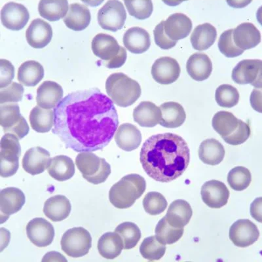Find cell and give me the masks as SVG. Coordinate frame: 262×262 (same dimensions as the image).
Here are the masks:
<instances>
[{
  "instance_id": "cell-1",
  "label": "cell",
  "mask_w": 262,
  "mask_h": 262,
  "mask_svg": "<svg viewBox=\"0 0 262 262\" xmlns=\"http://www.w3.org/2000/svg\"><path fill=\"white\" fill-rule=\"evenodd\" d=\"M54 111L53 134L76 152L102 150L118 130L114 103L97 88L70 93Z\"/></svg>"
},
{
  "instance_id": "cell-2",
  "label": "cell",
  "mask_w": 262,
  "mask_h": 262,
  "mask_svg": "<svg viewBox=\"0 0 262 262\" xmlns=\"http://www.w3.org/2000/svg\"><path fill=\"white\" fill-rule=\"evenodd\" d=\"M190 151L180 136L164 133L151 136L140 151V162L152 179L170 182L181 176L188 167Z\"/></svg>"
},
{
  "instance_id": "cell-3",
  "label": "cell",
  "mask_w": 262,
  "mask_h": 262,
  "mask_svg": "<svg viewBox=\"0 0 262 262\" xmlns=\"http://www.w3.org/2000/svg\"><path fill=\"white\" fill-rule=\"evenodd\" d=\"M146 188V182L143 177L139 174H128L112 187L109 200L118 209H128L142 195Z\"/></svg>"
},
{
  "instance_id": "cell-4",
  "label": "cell",
  "mask_w": 262,
  "mask_h": 262,
  "mask_svg": "<svg viewBox=\"0 0 262 262\" xmlns=\"http://www.w3.org/2000/svg\"><path fill=\"white\" fill-rule=\"evenodd\" d=\"M106 90L114 104L123 107L134 104L142 93L139 83L123 73L111 75L106 80Z\"/></svg>"
},
{
  "instance_id": "cell-5",
  "label": "cell",
  "mask_w": 262,
  "mask_h": 262,
  "mask_svg": "<svg viewBox=\"0 0 262 262\" xmlns=\"http://www.w3.org/2000/svg\"><path fill=\"white\" fill-rule=\"evenodd\" d=\"M18 137L6 133L0 143V175L8 178L15 174L19 167L21 147Z\"/></svg>"
},
{
  "instance_id": "cell-6",
  "label": "cell",
  "mask_w": 262,
  "mask_h": 262,
  "mask_svg": "<svg viewBox=\"0 0 262 262\" xmlns=\"http://www.w3.org/2000/svg\"><path fill=\"white\" fill-rule=\"evenodd\" d=\"M62 250L73 258H79L88 254L92 246V238L86 229L79 227L69 229L63 235Z\"/></svg>"
},
{
  "instance_id": "cell-7",
  "label": "cell",
  "mask_w": 262,
  "mask_h": 262,
  "mask_svg": "<svg viewBox=\"0 0 262 262\" xmlns=\"http://www.w3.org/2000/svg\"><path fill=\"white\" fill-rule=\"evenodd\" d=\"M127 19L125 7L118 0H109L98 13V22L102 29L116 32L121 30Z\"/></svg>"
},
{
  "instance_id": "cell-8",
  "label": "cell",
  "mask_w": 262,
  "mask_h": 262,
  "mask_svg": "<svg viewBox=\"0 0 262 262\" xmlns=\"http://www.w3.org/2000/svg\"><path fill=\"white\" fill-rule=\"evenodd\" d=\"M232 79L240 85L250 84L256 89H262V60H243L238 63L232 72Z\"/></svg>"
},
{
  "instance_id": "cell-9",
  "label": "cell",
  "mask_w": 262,
  "mask_h": 262,
  "mask_svg": "<svg viewBox=\"0 0 262 262\" xmlns=\"http://www.w3.org/2000/svg\"><path fill=\"white\" fill-rule=\"evenodd\" d=\"M259 236L258 228L249 220H238L229 229V238L238 247L245 248L253 245Z\"/></svg>"
},
{
  "instance_id": "cell-10",
  "label": "cell",
  "mask_w": 262,
  "mask_h": 262,
  "mask_svg": "<svg viewBox=\"0 0 262 262\" xmlns=\"http://www.w3.org/2000/svg\"><path fill=\"white\" fill-rule=\"evenodd\" d=\"M29 11L23 4L9 2L2 9V25L9 30L18 31L23 29L29 22Z\"/></svg>"
},
{
  "instance_id": "cell-11",
  "label": "cell",
  "mask_w": 262,
  "mask_h": 262,
  "mask_svg": "<svg viewBox=\"0 0 262 262\" xmlns=\"http://www.w3.org/2000/svg\"><path fill=\"white\" fill-rule=\"evenodd\" d=\"M28 237L33 244L38 247H48L55 237V229L52 224L42 217H36L27 226Z\"/></svg>"
},
{
  "instance_id": "cell-12",
  "label": "cell",
  "mask_w": 262,
  "mask_h": 262,
  "mask_svg": "<svg viewBox=\"0 0 262 262\" xmlns=\"http://www.w3.org/2000/svg\"><path fill=\"white\" fill-rule=\"evenodd\" d=\"M180 67L176 59L169 57L158 58L151 68L152 77L162 85H169L176 81L180 75Z\"/></svg>"
},
{
  "instance_id": "cell-13",
  "label": "cell",
  "mask_w": 262,
  "mask_h": 262,
  "mask_svg": "<svg viewBox=\"0 0 262 262\" xmlns=\"http://www.w3.org/2000/svg\"><path fill=\"white\" fill-rule=\"evenodd\" d=\"M201 193L203 202L212 209H221L228 203L229 198L225 184L215 180L205 182Z\"/></svg>"
},
{
  "instance_id": "cell-14",
  "label": "cell",
  "mask_w": 262,
  "mask_h": 262,
  "mask_svg": "<svg viewBox=\"0 0 262 262\" xmlns=\"http://www.w3.org/2000/svg\"><path fill=\"white\" fill-rule=\"evenodd\" d=\"M25 201V194L19 189L11 187L2 189L0 191L1 224L6 222L10 215L19 211Z\"/></svg>"
},
{
  "instance_id": "cell-15",
  "label": "cell",
  "mask_w": 262,
  "mask_h": 262,
  "mask_svg": "<svg viewBox=\"0 0 262 262\" xmlns=\"http://www.w3.org/2000/svg\"><path fill=\"white\" fill-rule=\"evenodd\" d=\"M50 154L41 147H32L26 152L23 160V167L30 174L43 173L50 165Z\"/></svg>"
},
{
  "instance_id": "cell-16",
  "label": "cell",
  "mask_w": 262,
  "mask_h": 262,
  "mask_svg": "<svg viewBox=\"0 0 262 262\" xmlns=\"http://www.w3.org/2000/svg\"><path fill=\"white\" fill-rule=\"evenodd\" d=\"M192 21L183 13H174L164 21V30L170 39L179 41L188 37L192 30Z\"/></svg>"
},
{
  "instance_id": "cell-17",
  "label": "cell",
  "mask_w": 262,
  "mask_h": 262,
  "mask_svg": "<svg viewBox=\"0 0 262 262\" xmlns=\"http://www.w3.org/2000/svg\"><path fill=\"white\" fill-rule=\"evenodd\" d=\"M53 37L51 25L40 18L32 21L26 32V37L30 46L42 49L48 45Z\"/></svg>"
},
{
  "instance_id": "cell-18",
  "label": "cell",
  "mask_w": 262,
  "mask_h": 262,
  "mask_svg": "<svg viewBox=\"0 0 262 262\" xmlns=\"http://www.w3.org/2000/svg\"><path fill=\"white\" fill-rule=\"evenodd\" d=\"M62 86L51 81H44L37 90L36 102L39 106L45 109H53L63 98Z\"/></svg>"
},
{
  "instance_id": "cell-19",
  "label": "cell",
  "mask_w": 262,
  "mask_h": 262,
  "mask_svg": "<svg viewBox=\"0 0 262 262\" xmlns=\"http://www.w3.org/2000/svg\"><path fill=\"white\" fill-rule=\"evenodd\" d=\"M234 43L238 48L248 50L254 48L261 42V33L250 23H242L233 29Z\"/></svg>"
},
{
  "instance_id": "cell-20",
  "label": "cell",
  "mask_w": 262,
  "mask_h": 262,
  "mask_svg": "<svg viewBox=\"0 0 262 262\" xmlns=\"http://www.w3.org/2000/svg\"><path fill=\"white\" fill-rule=\"evenodd\" d=\"M121 46L111 35L98 34L92 41V50L101 61H109L118 55Z\"/></svg>"
},
{
  "instance_id": "cell-21",
  "label": "cell",
  "mask_w": 262,
  "mask_h": 262,
  "mask_svg": "<svg viewBox=\"0 0 262 262\" xmlns=\"http://www.w3.org/2000/svg\"><path fill=\"white\" fill-rule=\"evenodd\" d=\"M133 118L136 123L143 127H154L160 123L162 112L160 107L148 101L140 102L133 112Z\"/></svg>"
},
{
  "instance_id": "cell-22",
  "label": "cell",
  "mask_w": 262,
  "mask_h": 262,
  "mask_svg": "<svg viewBox=\"0 0 262 262\" xmlns=\"http://www.w3.org/2000/svg\"><path fill=\"white\" fill-rule=\"evenodd\" d=\"M115 140L119 148L126 151L135 150L142 142V135L136 126L123 123L119 126L115 136Z\"/></svg>"
},
{
  "instance_id": "cell-23",
  "label": "cell",
  "mask_w": 262,
  "mask_h": 262,
  "mask_svg": "<svg viewBox=\"0 0 262 262\" xmlns=\"http://www.w3.org/2000/svg\"><path fill=\"white\" fill-rule=\"evenodd\" d=\"M187 72L196 81H203L209 78L212 71V63L206 54L196 53L188 58Z\"/></svg>"
},
{
  "instance_id": "cell-24",
  "label": "cell",
  "mask_w": 262,
  "mask_h": 262,
  "mask_svg": "<svg viewBox=\"0 0 262 262\" xmlns=\"http://www.w3.org/2000/svg\"><path fill=\"white\" fill-rule=\"evenodd\" d=\"M123 44L131 53H144L150 48V36L146 30L142 28H130L124 34Z\"/></svg>"
},
{
  "instance_id": "cell-25",
  "label": "cell",
  "mask_w": 262,
  "mask_h": 262,
  "mask_svg": "<svg viewBox=\"0 0 262 262\" xmlns=\"http://www.w3.org/2000/svg\"><path fill=\"white\" fill-rule=\"evenodd\" d=\"M91 19V13L88 7L76 3L70 5L64 22L69 29L74 31H82L90 25Z\"/></svg>"
},
{
  "instance_id": "cell-26",
  "label": "cell",
  "mask_w": 262,
  "mask_h": 262,
  "mask_svg": "<svg viewBox=\"0 0 262 262\" xmlns=\"http://www.w3.org/2000/svg\"><path fill=\"white\" fill-rule=\"evenodd\" d=\"M192 214L190 205L186 201L179 200L170 204L165 217L170 226L184 228L190 221Z\"/></svg>"
},
{
  "instance_id": "cell-27",
  "label": "cell",
  "mask_w": 262,
  "mask_h": 262,
  "mask_svg": "<svg viewBox=\"0 0 262 262\" xmlns=\"http://www.w3.org/2000/svg\"><path fill=\"white\" fill-rule=\"evenodd\" d=\"M71 209L70 201L65 196L55 195L46 201L43 212L51 221L60 222L69 217Z\"/></svg>"
},
{
  "instance_id": "cell-28",
  "label": "cell",
  "mask_w": 262,
  "mask_h": 262,
  "mask_svg": "<svg viewBox=\"0 0 262 262\" xmlns=\"http://www.w3.org/2000/svg\"><path fill=\"white\" fill-rule=\"evenodd\" d=\"M162 119L160 125L164 127L174 128L183 125L186 119L184 107L179 103L165 102L160 106Z\"/></svg>"
},
{
  "instance_id": "cell-29",
  "label": "cell",
  "mask_w": 262,
  "mask_h": 262,
  "mask_svg": "<svg viewBox=\"0 0 262 262\" xmlns=\"http://www.w3.org/2000/svg\"><path fill=\"white\" fill-rule=\"evenodd\" d=\"M216 28L210 23L198 26L190 37L191 45L196 51H205L209 49L216 40Z\"/></svg>"
},
{
  "instance_id": "cell-30",
  "label": "cell",
  "mask_w": 262,
  "mask_h": 262,
  "mask_svg": "<svg viewBox=\"0 0 262 262\" xmlns=\"http://www.w3.org/2000/svg\"><path fill=\"white\" fill-rule=\"evenodd\" d=\"M123 249V238L116 231L104 233L98 240V252L105 258L112 259L117 258L121 254Z\"/></svg>"
},
{
  "instance_id": "cell-31",
  "label": "cell",
  "mask_w": 262,
  "mask_h": 262,
  "mask_svg": "<svg viewBox=\"0 0 262 262\" xmlns=\"http://www.w3.org/2000/svg\"><path fill=\"white\" fill-rule=\"evenodd\" d=\"M199 156L203 163L209 165H217L223 161L225 149L216 139L205 140L200 145Z\"/></svg>"
},
{
  "instance_id": "cell-32",
  "label": "cell",
  "mask_w": 262,
  "mask_h": 262,
  "mask_svg": "<svg viewBox=\"0 0 262 262\" xmlns=\"http://www.w3.org/2000/svg\"><path fill=\"white\" fill-rule=\"evenodd\" d=\"M48 169L49 175L59 182L72 179L75 174L73 161L66 156H58L53 158Z\"/></svg>"
},
{
  "instance_id": "cell-33",
  "label": "cell",
  "mask_w": 262,
  "mask_h": 262,
  "mask_svg": "<svg viewBox=\"0 0 262 262\" xmlns=\"http://www.w3.org/2000/svg\"><path fill=\"white\" fill-rule=\"evenodd\" d=\"M69 8L67 0H41L38 11L42 17L53 22L64 18Z\"/></svg>"
},
{
  "instance_id": "cell-34",
  "label": "cell",
  "mask_w": 262,
  "mask_h": 262,
  "mask_svg": "<svg viewBox=\"0 0 262 262\" xmlns=\"http://www.w3.org/2000/svg\"><path fill=\"white\" fill-rule=\"evenodd\" d=\"M32 128L37 133H48L55 124V111L39 106L34 107L30 114Z\"/></svg>"
},
{
  "instance_id": "cell-35",
  "label": "cell",
  "mask_w": 262,
  "mask_h": 262,
  "mask_svg": "<svg viewBox=\"0 0 262 262\" xmlns=\"http://www.w3.org/2000/svg\"><path fill=\"white\" fill-rule=\"evenodd\" d=\"M43 76V67L34 60L23 63L18 69V80L25 86H36L42 80Z\"/></svg>"
},
{
  "instance_id": "cell-36",
  "label": "cell",
  "mask_w": 262,
  "mask_h": 262,
  "mask_svg": "<svg viewBox=\"0 0 262 262\" xmlns=\"http://www.w3.org/2000/svg\"><path fill=\"white\" fill-rule=\"evenodd\" d=\"M212 127L222 137H228L237 129L238 119L231 112H217L212 119Z\"/></svg>"
},
{
  "instance_id": "cell-37",
  "label": "cell",
  "mask_w": 262,
  "mask_h": 262,
  "mask_svg": "<svg viewBox=\"0 0 262 262\" xmlns=\"http://www.w3.org/2000/svg\"><path fill=\"white\" fill-rule=\"evenodd\" d=\"M76 164L83 178L92 177L99 171L102 165V158L92 151L81 152L76 157Z\"/></svg>"
},
{
  "instance_id": "cell-38",
  "label": "cell",
  "mask_w": 262,
  "mask_h": 262,
  "mask_svg": "<svg viewBox=\"0 0 262 262\" xmlns=\"http://www.w3.org/2000/svg\"><path fill=\"white\" fill-rule=\"evenodd\" d=\"M184 228H176L168 223L166 217H163L156 228V237L163 245H172L177 243L184 234Z\"/></svg>"
},
{
  "instance_id": "cell-39",
  "label": "cell",
  "mask_w": 262,
  "mask_h": 262,
  "mask_svg": "<svg viewBox=\"0 0 262 262\" xmlns=\"http://www.w3.org/2000/svg\"><path fill=\"white\" fill-rule=\"evenodd\" d=\"M115 231L122 237L124 249L125 250L136 247L141 238V231L139 227L133 222H123L117 227Z\"/></svg>"
},
{
  "instance_id": "cell-40",
  "label": "cell",
  "mask_w": 262,
  "mask_h": 262,
  "mask_svg": "<svg viewBox=\"0 0 262 262\" xmlns=\"http://www.w3.org/2000/svg\"><path fill=\"white\" fill-rule=\"evenodd\" d=\"M166 246L161 244L156 236L145 238L140 247V252L144 258L149 261L158 260L165 254Z\"/></svg>"
},
{
  "instance_id": "cell-41",
  "label": "cell",
  "mask_w": 262,
  "mask_h": 262,
  "mask_svg": "<svg viewBox=\"0 0 262 262\" xmlns=\"http://www.w3.org/2000/svg\"><path fill=\"white\" fill-rule=\"evenodd\" d=\"M22 117L17 103L8 102L0 105V124L4 130L15 126Z\"/></svg>"
},
{
  "instance_id": "cell-42",
  "label": "cell",
  "mask_w": 262,
  "mask_h": 262,
  "mask_svg": "<svg viewBox=\"0 0 262 262\" xmlns=\"http://www.w3.org/2000/svg\"><path fill=\"white\" fill-rule=\"evenodd\" d=\"M215 99L220 106L231 108L239 101V93L233 86L224 84L217 88Z\"/></svg>"
},
{
  "instance_id": "cell-43",
  "label": "cell",
  "mask_w": 262,
  "mask_h": 262,
  "mask_svg": "<svg viewBox=\"0 0 262 262\" xmlns=\"http://www.w3.org/2000/svg\"><path fill=\"white\" fill-rule=\"evenodd\" d=\"M124 3L129 15L137 19H147L153 13L154 5L151 0H125Z\"/></svg>"
},
{
  "instance_id": "cell-44",
  "label": "cell",
  "mask_w": 262,
  "mask_h": 262,
  "mask_svg": "<svg viewBox=\"0 0 262 262\" xmlns=\"http://www.w3.org/2000/svg\"><path fill=\"white\" fill-rule=\"evenodd\" d=\"M251 180V173L245 167L233 168L228 174V184L231 188L235 191L245 190L249 186Z\"/></svg>"
},
{
  "instance_id": "cell-45",
  "label": "cell",
  "mask_w": 262,
  "mask_h": 262,
  "mask_svg": "<svg viewBox=\"0 0 262 262\" xmlns=\"http://www.w3.org/2000/svg\"><path fill=\"white\" fill-rule=\"evenodd\" d=\"M143 206L147 214L155 216L165 211L167 207V201L162 194L152 191L145 196Z\"/></svg>"
},
{
  "instance_id": "cell-46",
  "label": "cell",
  "mask_w": 262,
  "mask_h": 262,
  "mask_svg": "<svg viewBox=\"0 0 262 262\" xmlns=\"http://www.w3.org/2000/svg\"><path fill=\"white\" fill-rule=\"evenodd\" d=\"M233 32V30L229 29L222 33L217 43L220 51L228 58L237 57L244 53V50L234 43Z\"/></svg>"
},
{
  "instance_id": "cell-47",
  "label": "cell",
  "mask_w": 262,
  "mask_h": 262,
  "mask_svg": "<svg viewBox=\"0 0 262 262\" xmlns=\"http://www.w3.org/2000/svg\"><path fill=\"white\" fill-rule=\"evenodd\" d=\"M24 88L21 84L13 82L10 85L0 90V104L18 102L23 99Z\"/></svg>"
},
{
  "instance_id": "cell-48",
  "label": "cell",
  "mask_w": 262,
  "mask_h": 262,
  "mask_svg": "<svg viewBox=\"0 0 262 262\" xmlns=\"http://www.w3.org/2000/svg\"><path fill=\"white\" fill-rule=\"evenodd\" d=\"M250 128L247 123L238 119V125L232 134L228 137H222L224 141L233 146H237L244 143L250 137Z\"/></svg>"
},
{
  "instance_id": "cell-49",
  "label": "cell",
  "mask_w": 262,
  "mask_h": 262,
  "mask_svg": "<svg viewBox=\"0 0 262 262\" xmlns=\"http://www.w3.org/2000/svg\"><path fill=\"white\" fill-rule=\"evenodd\" d=\"M154 34L156 45L164 50L172 49L177 45V41L172 40L165 34L164 30V20L156 26L154 30Z\"/></svg>"
},
{
  "instance_id": "cell-50",
  "label": "cell",
  "mask_w": 262,
  "mask_h": 262,
  "mask_svg": "<svg viewBox=\"0 0 262 262\" xmlns=\"http://www.w3.org/2000/svg\"><path fill=\"white\" fill-rule=\"evenodd\" d=\"M15 77V68L8 60H0V89L10 85Z\"/></svg>"
},
{
  "instance_id": "cell-51",
  "label": "cell",
  "mask_w": 262,
  "mask_h": 262,
  "mask_svg": "<svg viewBox=\"0 0 262 262\" xmlns=\"http://www.w3.org/2000/svg\"><path fill=\"white\" fill-rule=\"evenodd\" d=\"M111 174V166L104 158H102V165L99 171L94 176L84 178L91 184L97 185L103 183Z\"/></svg>"
},
{
  "instance_id": "cell-52",
  "label": "cell",
  "mask_w": 262,
  "mask_h": 262,
  "mask_svg": "<svg viewBox=\"0 0 262 262\" xmlns=\"http://www.w3.org/2000/svg\"><path fill=\"white\" fill-rule=\"evenodd\" d=\"M4 131L5 133H11L15 135L18 139L20 140L29 134V126L24 117H22L19 122L16 123L13 127Z\"/></svg>"
},
{
  "instance_id": "cell-53",
  "label": "cell",
  "mask_w": 262,
  "mask_h": 262,
  "mask_svg": "<svg viewBox=\"0 0 262 262\" xmlns=\"http://www.w3.org/2000/svg\"><path fill=\"white\" fill-rule=\"evenodd\" d=\"M127 57V51L121 46L120 51H119L118 55L116 57L109 60V61H101V63L107 69H118V68L122 67L125 64Z\"/></svg>"
},
{
  "instance_id": "cell-54",
  "label": "cell",
  "mask_w": 262,
  "mask_h": 262,
  "mask_svg": "<svg viewBox=\"0 0 262 262\" xmlns=\"http://www.w3.org/2000/svg\"><path fill=\"white\" fill-rule=\"evenodd\" d=\"M250 102L255 111L262 114V91L259 89H254L250 97Z\"/></svg>"
},
{
  "instance_id": "cell-55",
  "label": "cell",
  "mask_w": 262,
  "mask_h": 262,
  "mask_svg": "<svg viewBox=\"0 0 262 262\" xmlns=\"http://www.w3.org/2000/svg\"><path fill=\"white\" fill-rule=\"evenodd\" d=\"M250 214L255 221L262 223V196L256 198L250 205Z\"/></svg>"
},
{
  "instance_id": "cell-56",
  "label": "cell",
  "mask_w": 262,
  "mask_h": 262,
  "mask_svg": "<svg viewBox=\"0 0 262 262\" xmlns=\"http://www.w3.org/2000/svg\"><path fill=\"white\" fill-rule=\"evenodd\" d=\"M42 261H67V259L58 252L53 251L47 253L42 259Z\"/></svg>"
},
{
  "instance_id": "cell-57",
  "label": "cell",
  "mask_w": 262,
  "mask_h": 262,
  "mask_svg": "<svg viewBox=\"0 0 262 262\" xmlns=\"http://www.w3.org/2000/svg\"><path fill=\"white\" fill-rule=\"evenodd\" d=\"M226 2L229 6L232 7L234 8H245V7L248 6V5L252 2L251 0H249V1H233H233H230V0H228Z\"/></svg>"
},
{
  "instance_id": "cell-58",
  "label": "cell",
  "mask_w": 262,
  "mask_h": 262,
  "mask_svg": "<svg viewBox=\"0 0 262 262\" xmlns=\"http://www.w3.org/2000/svg\"><path fill=\"white\" fill-rule=\"evenodd\" d=\"M1 231V252L5 248L7 247L10 239V233L8 232L7 234L6 237H4L5 234L4 232L3 229L2 228L0 229Z\"/></svg>"
},
{
  "instance_id": "cell-59",
  "label": "cell",
  "mask_w": 262,
  "mask_h": 262,
  "mask_svg": "<svg viewBox=\"0 0 262 262\" xmlns=\"http://www.w3.org/2000/svg\"><path fill=\"white\" fill-rule=\"evenodd\" d=\"M256 18L262 27V6L259 7L256 12Z\"/></svg>"
},
{
  "instance_id": "cell-60",
  "label": "cell",
  "mask_w": 262,
  "mask_h": 262,
  "mask_svg": "<svg viewBox=\"0 0 262 262\" xmlns=\"http://www.w3.org/2000/svg\"><path fill=\"white\" fill-rule=\"evenodd\" d=\"M83 3H85L89 6H97L98 5H100L104 1H82Z\"/></svg>"
},
{
  "instance_id": "cell-61",
  "label": "cell",
  "mask_w": 262,
  "mask_h": 262,
  "mask_svg": "<svg viewBox=\"0 0 262 262\" xmlns=\"http://www.w3.org/2000/svg\"><path fill=\"white\" fill-rule=\"evenodd\" d=\"M164 3L169 5V6H174V5H178L182 3L183 1H163Z\"/></svg>"
},
{
  "instance_id": "cell-62",
  "label": "cell",
  "mask_w": 262,
  "mask_h": 262,
  "mask_svg": "<svg viewBox=\"0 0 262 262\" xmlns=\"http://www.w3.org/2000/svg\"><path fill=\"white\" fill-rule=\"evenodd\" d=\"M261 91H262V89H261Z\"/></svg>"
}]
</instances>
